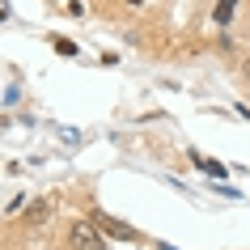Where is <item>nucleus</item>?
<instances>
[{
    "mask_svg": "<svg viewBox=\"0 0 250 250\" xmlns=\"http://www.w3.org/2000/svg\"><path fill=\"white\" fill-rule=\"evenodd\" d=\"M68 246L72 250H106V233L98 229V221H72L68 225Z\"/></svg>",
    "mask_w": 250,
    "mask_h": 250,
    "instance_id": "1",
    "label": "nucleus"
},
{
    "mask_svg": "<svg viewBox=\"0 0 250 250\" xmlns=\"http://www.w3.org/2000/svg\"><path fill=\"white\" fill-rule=\"evenodd\" d=\"M93 221H98V229H102L106 237H119V242H140V233H136L132 225L115 221V216H106V212H93Z\"/></svg>",
    "mask_w": 250,
    "mask_h": 250,
    "instance_id": "2",
    "label": "nucleus"
},
{
    "mask_svg": "<svg viewBox=\"0 0 250 250\" xmlns=\"http://www.w3.org/2000/svg\"><path fill=\"white\" fill-rule=\"evenodd\" d=\"M47 216H51V204H47V199H34L30 212H26V225H42Z\"/></svg>",
    "mask_w": 250,
    "mask_h": 250,
    "instance_id": "3",
    "label": "nucleus"
},
{
    "mask_svg": "<svg viewBox=\"0 0 250 250\" xmlns=\"http://www.w3.org/2000/svg\"><path fill=\"white\" fill-rule=\"evenodd\" d=\"M233 9H237V0H216V9H212V17H216V21H229V17H233Z\"/></svg>",
    "mask_w": 250,
    "mask_h": 250,
    "instance_id": "4",
    "label": "nucleus"
},
{
    "mask_svg": "<svg viewBox=\"0 0 250 250\" xmlns=\"http://www.w3.org/2000/svg\"><path fill=\"white\" fill-rule=\"evenodd\" d=\"M51 47L60 55H77V42H72V39H51Z\"/></svg>",
    "mask_w": 250,
    "mask_h": 250,
    "instance_id": "5",
    "label": "nucleus"
},
{
    "mask_svg": "<svg viewBox=\"0 0 250 250\" xmlns=\"http://www.w3.org/2000/svg\"><path fill=\"white\" fill-rule=\"evenodd\" d=\"M195 161H199V166H204L208 174H216V178H225V166H216V161H204V157H195Z\"/></svg>",
    "mask_w": 250,
    "mask_h": 250,
    "instance_id": "6",
    "label": "nucleus"
},
{
    "mask_svg": "<svg viewBox=\"0 0 250 250\" xmlns=\"http://www.w3.org/2000/svg\"><path fill=\"white\" fill-rule=\"evenodd\" d=\"M132 4H140V0H132Z\"/></svg>",
    "mask_w": 250,
    "mask_h": 250,
    "instance_id": "7",
    "label": "nucleus"
}]
</instances>
